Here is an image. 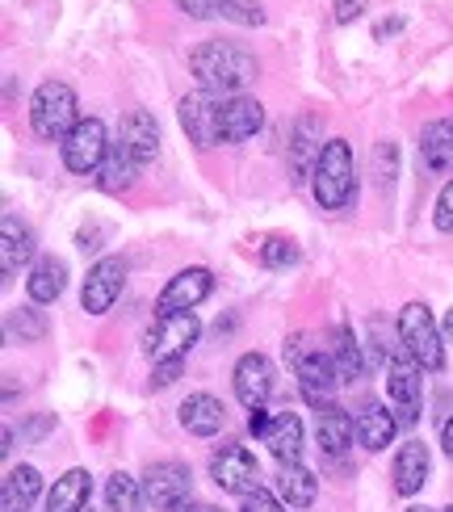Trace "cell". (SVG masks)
Masks as SVG:
<instances>
[{
    "label": "cell",
    "mask_w": 453,
    "mask_h": 512,
    "mask_svg": "<svg viewBox=\"0 0 453 512\" xmlns=\"http://www.w3.org/2000/svg\"><path fill=\"white\" fill-rule=\"evenodd\" d=\"M189 68H193V76H198V84L206 93H214V97H240L248 84L256 80V72H261V63H256V55L248 47H240V42L210 38V42H202V47L189 55Z\"/></svg>",
    "instance_id": "6da1fadb"
},
{
    "label": "cell",
    "mask_w": 453,
    "mask_h": 512,
    "mask_svg": "<svg viewBox=\"0 0 453 512\" xmlns=\"http://www.w3.org/2000/svg\"><path fill=\"white\" fill-rule=\"evenodd\" d=\"M311 194L323 210H344L357 194V168H353V147L344 139H328L323 156L315 164Z\"/></svg>",
    "instance_id": "7a4b0ae2"
},
{
    "label": "cell",
    "mask_w": 453,
    "mask_h": 512,
    "mask_svg": "<svg viewBox=\"0 0 453 512\" xmlns=\"http://www.w3.org/2000/svg\"><path fill=\"white\" fill-rule=\"evenodd\" d=\"M76 110H80V105H76L72 84L42 80L34 89V97H30V126H34V135L47 139V143H63L76 131V122H80Z\"/></svg>",
    "instance_id": "3957f363"
},
{
    "label": "cell",
    "mask_w": 453,
    "mask_h": 512,
    "mask_svg": "<svg viewBox=\"0 0 453 512\" xmlns=\"http://www.w3.org/2000/svg\"><path fill=\"white\" fill-rule=\"evenodd\" d=\"M286 357L294 361V378H298V391L302 399L311 403V408H328L332 395L340 391V370H336V357L323 353V349H307L302 345V336L294 345H286Z\"/></svg>",
    "instance_id": "277c9868"
},
{
    "label": "cell",
    "mask_w": 453,
    "mask_h": 512,
    "mask_svg": "<svg viewBox=\"0 0 453 512\" xmlns=\"http://www.w3.org/2000/svg\"><path fill=\"white\" fill-rule=\"evenodd\" d=\"M399 345L420 361V370H441L445 366V332L424 303H407L399 311Z\"/></svg>",
    "instance_id": "5b68a950"
},
{
    "label": "cell",
    "mask_w": 453,
    "mask_h": 512,
    "mask_svg": "<svg viewBox=\"0 0 453 512\" xmlns=\"http://www.w3.org/2000/svg\"><path fill=\"white\" fill-rule=\"evenodd\" d=\"M202 336V324L193 311H177V315H156V324L147 328L143 336V349L151 361H172V357H185Z\"/></svg>",
    "instance_id": "8992f818"
},
{
    "label": "cell",
    "mask_w": 453,
    "mask_h": 512,
    "mask_svg": "<svg viewBox=\"0 0 453 512\" xmlns=\"http://www.w3.org/2000/svg\"><path fill=\"white\" fill-rule=\"evenodd\" d=\"M382 370H386V395L395 403L399 424H416L420 420V361L399 345Z\"/></svg>",
    "instance_id": "52a82bcc"
},
{
    "label": "cell",
    "mask_w": 453,
    "mask_h": 512,
    "mask_svg": "<svg viewBox=\"0 0 453 512\" xmlns=\"http://www.w3.org/2000/svg\"><path fill=\"white\" fill-rule=\"evenodd\" d=\"M210 479L219 483L227 496H252V492H261V466H256L252 450H244V445H223V450H214Z\"/></svg>",
    "instance_id": "ba28073f"
},
{
    "label": "cell",
    "mask_w": 453,
    "mask_h": 512,
    "mask_svg": "<svg viewBox=\"0 0 453 512\" xmlns=\"http://www.w3.org/2000/svg\"><path fill=\"white\" fill-rule=\"evenodd\" d=\"M63 152V164L72 168V173H97V168L105 164V156H110V139H105V122L101 118H80L76 131L59 143Z\"/></svg>",
    "instance_id": "9c48e42d"
},
{
    "label": "cell",
    "mask_w": 453,
    "mask_h": 512,
    "mask_svg": "<svg viewBox=\"0 0 453 512\" xmlns=\"http://www.w3.org/2000/svg\"><path fill=\"white\" fill-rule=\"evenodd\" d=\"M193 492V475L185 462H151L143 475V496L156 504V512H177L185 508Z\"/></svg>",
    "instance_id": "30bf717a"
},
{
    "label": "cell",
    "mask_w": 453,
    "mask_h": 512,
    "mask_svg": "<svg viewBox=\"0 0 453 512\" xmlns=\"http://www.w3.org/2000/svg\"><path fill=\"white\" fill-rule=\"evenodd\" d=\"M122 286H126V261L122 256H101V261L89 269V277H84L80 307L89 315H105L122 298Z\"/></svg>",
    "instance_id": "8fae6325"
},
{
    "label": "cell",
    "mask_w": 453,
    "mask_h": 512,
    "mask_svg": "<svg viewBox=\"0 0 453 512\" xmlns=\"http://www.w3.org/2000/svg\"><path fill=\"white\" fill-rule=\"evenodd\" d=\"M219 110H223V97H214V93H206V89L181 97V105H177L181 131H185L193 143H198V147L223 143V135H219Z\"/></svg>",
    "instance_id": "7c38bea8"
},
{
    "label": "cell",
    "mask_w": 453,
    "mask_h": 512,
    "mask_svg": "<svg viewBox=\"0 0 453 512\" xmlns=\"http://www.w3.org/2000/svg\"><path fill=\"white\" fill-rule=\"evenodd\" d=\"M323 122L315 114H302L294 122V135H290V181L294 185H307L315 177V164L323 156Z\"/></svg>",
    "instance_id": "4fadbf2b"
},
{
    "label": "cell",
    "mask_w": 453,
    "mask_h": 512,
    "mask_svg": "<svg viewBox=\"0 0 453 512\" xmlns=\"http://www.w3.org/2000/svg\"><path fill=\"white\" fill-rule=\"evenodd\" d=\"M210 290H214V273L210 269H202V265H193V269H181L172 282L160 290V298H156V311L160 315H177V311H193L202 303V298H210Z\"/></svg>",
    "instance_id": "5bb4252c"
},
{
    "label": "cell",
    "mask_w": 453,
    "mask_h": 512,
    "mask_svg": "<svg viewBox=\"0 0 453 512\" xmlns=\"http://www.w3.org/2000/svg\"><path fill=\"white\" fill-rule=\"evenodd\" d=\"M235 399L244 403V408H265V399L273 395V366L265 353H244L240 361H235Z\"/></svg>",
    "instance_id": "9a60e30c"
},
{
    "label": "cell",
    "mask_w": 453,
    "mask_h": 512,
    "mask_svg": "<svg viewBox=\"0 0 453 512\" xmlns=\"http://www.w3.org/2000/svg\"><path fill=\"white\" fill-rule=\"evenodd\" d=\"M265 126V105L256 97H223V110H219V135L223 143H244Z\"/></svg>",
    "instance_id": "2e32d148"
},
{
    "label": "cell",
    "mask_w": 453,
    "mask_h": 512,
    "mask_svg": "<svg viewBox=\"0 0 453 512\" xmlns=\"http://www.w3.org/2000/svg\"><path fill=\"white\" fill-rule=\"evenodd\" d=\"M399 433V416H391V408L386 403H365V408L357 412V441H361V450H386V445L395 441Z\"/></svg>",
    "instance_id": "e0dca14e"
},
{
    "label": "cell",
    "mask_w": 453,
    "mask_h": 512,
    "mask_svg": "<svg viewBox=\"0 0 453 512\" xmlns=\"http://www.w3.org/2000/svg\"><path fill=\"white\" fill-rule=\"evenodd\" d=\"M315 437H319L323 454H344L357 441V420L344 408H336V403H328V408H319V416H315Z\"/></svg>",
    "instance_id": "ac0fdd59"
},
{
    "label": "cell",
    "mask_w": 453,
    "mask_h": 512,
    "mask_svg": "<svg viewBox=\"0 0 453 512\" xmlns=\"http://www.w3.org/2000/svg\"><path fill=\"white\" fill-rule=\"evenodd\" d=\"M139 168L143 164L135 160V152L118 139V143H110V156H105V164L97 168V189H105V194H126V189L135 185Z\"/></svg>",
    "instance_id": "d6986e66"
},
{
    "label": "cell",
    "mask_w": 453,
    "mask_h": 512,
    "mask_svg": "<svg viewBox=\"0 0 453 512\" xmlns=\"http://www.w3.org/2000/svg\"><path fill=\"white\" fill-rule=\"evenodd\" d=\"M118 139L131 147L139 164H151V160H156V152H160V126H156V118H151L147 110L126 114L122 126H118Z\"/></svg>",
    "instance_id": "ffe728a7"
},
{
    "label": "cell",
    "mask_w": 453,
    "mask_h": 512,
    "mask_svg": "<svg viewBox=\"0 0 453 512\" xmlns=\"http://www.w3.org/2000/svg\"><path fill=\"white\" fill-rule=\"evenodd\" d=\"M30 256H34V231L17 215H5V223H0V269H5V277H13Z\"/></svg>",
    "instance_id": "44dd1931"
},
{
    "label": "cell",
    "mask_w": 453,
    "mask_h": 512,
    "mask_svg": "<svg viewBox=\"0 0 453 512\" xmlns=\"http://www.w3.org/2000/svg\"><path fill=\"white\" fill-rule=\"evenodd\" d=\"M428 445L424 441H407L403 450L395 454V492L399 496H416L424 479H428Z\"/></svg>",
    "instance_id": "7402d4cb"
},
{
    "label": "cell",
    "mask_w": 453,
    "mask_h": 512,
    "mask_svg": "<svg viewBox=\"0 0 453 512\" xmlns=\"http://www.w3.org/2000/svg\"><path fill=\"white\" fill-rule=\"evenodd\" d=\"M181 424L193 437H214L227 424V408L214 395H189L181 403Z\"/></svg>",
    "instance_id": "603a6c76"
},
{
    "label": "cell",
    "mask_w": 453,
    "mask_h": 512,
    "mask_svg": "<svg viewBox=\"0 0 453 512\" xmlns=\"http://www.w3.org/2000/svg\"><path fill=\"white\" fill-rule=\"evenodd\" d=\"M420 160L428 173H453V122H428L420 135Z\"/></svg>",
    "instance_id": "cb8c5ba5"
},
{
    "label": "cell",
    "mask_w": 453,
    "mask_h": 512,
    "mask_svg": "<svg viewBox=\"0 0 453 512\" xmlns=\"http://www.w3.org/2000/svg\"><path fill=\"white\" fill-rule=\"evenodd\" d=\"M89 496H93V479H89V471L76 466V471L55 479V487L47 492V512H84Z\"/></svg>",
    "instance_id": "d4e9b609"
},
{
    "label": "cell",
    "mask_w": 453,
    "mask_h": 512,
    "mask_svg": "<svg viewBox=\"0 0 453 512\" xmlns=\"http://www.w3.org/2000/svg\"><path fill=\"white\" fill-rule=\"evenodd\" d=\"M277 492H282V500L290 508H311L319 496V479L302 462H282V471H277Z\"/></svg>",
    "instance_id": "484cf974"
},
{
    "label": "cell",
    "mask_w": 453,
    "mask_h": 512,
    "mask_svg": "<svg viewBox=\"0 0 453 512\" xmlns=\"http://www.w3.org/2000/svg\"><path fill=\"white\" fill-rule=\"evenodd\" d=\"M63 286H68V265H63L59 256H42L26 277V290H30L34 303H55L63 294Z\"/></svg>",
    "instance_id": "4316f807"
},
{
    "label": "cell",
    "mask_w": 453,
    "mask_h": 512,
    "mask_svg": "<svg viewBox=\"0 0 453 512\" xmlns=\"http://www.w3.org/2000/svg\"><path fill=\"white\" fill-rule=\"evenodd\" d=\"M265 445L273 450L277 462H298V458H302V420H298L294 412L273 416L269 433H265Z\"/></svg>",
    "instance_id": "83f0119b"
},
{
    "label": "cell",
    "mask_w": 453,
    "mask_h": 512,
    "mask_svg": "<svg viewBox=\"0 0 453 512\" xmlns=\"http://www.w3.org/2000/svg\"><path fill=\"white\" fill-rule=\"evenodd\" d=\"M5 332H9V340L34 345V340L47 336V315H42L38 307H13V311L5 315Z\"/></svg>",
    "instance_id": "f1b7e54d"
},
{
    "label": "cell",
    "mask_w": 453,
    "mask_h": 512,
    "mask_svg": "<svg viewBox=\"0 0 453 512\" xmlns=\"http://www.w3.org/2000/svg\"><path fill=\"white\" fill-rule=\"evenodd\" d=\"M105 500H110V512H143V483L118 471L105 479Z\"/></svg>",
    "instance_id": "f546056e"
},
{
    "label": "cell",
    "mask_w": 453,
    "mask_h": 512,
    "mask_svg": "<svg viewBox=\"0 0 453 512\" xmlns=\"http://www.w3.org/2000/svg\"><path fill=\"white\" fill-rule=\"evenodd\" d=\"M332 357H336V370H340L344 382H357V378L365 374L361 345H357V336H353L349 328H340V332H336V349H332Z\"/></svg>",
    "instance_id": "4dcf8cb0"
},
{
    "label": "cell",
    "mask_w": 453,
    "mask_h": 512,
    "mask_svg": "<svg viewBox=\"0 0 453 512\" xmlns=\"http://www.w3.org/2000/svg\"><path fill=\"white\" fill-rule=\"evenodd\" d=\"M5 492H13L17 500H34L42 492V475L34 471V466H13V471L5 475Z\"/></svg>",
    "instance_id": "1f68e13d"
},
{
    "label": "cell",
    "mask_w": 453,
    "mask_h": 512,
    "mask_svg": "<svg viewBox=\"0 0 453 512\" xmlns=\"http://www.w3.org/2000/svg\"><path fill=\"white\" fill-rule=\"evenodd\" d=\"M261 261H265L269 269H290V265L298 261V244L286 240V236H269V240L261 244Z\"/></svg>",
    "instance_id": "d6a6232c"
},
{
    "label": "cell",
    "mask_w": 453,
    "mask_h": 512,
    "mask_svg": "<svg viewBox=\"0 0 453 512\" xmlns=\"http://www.w3.org/2000/svg\"><path fill=\"white\" fill-rule=\"evenodd\" d=\"M219 17L235 21V26H261V21H265V13H261V5H256V0H223Z\"/></svg>",
    "instance_id": "836d02e7"
},
{
    "label": "cell",
    "mask_w": 453,
    "mask_h": 512,
    "mask_svg": "<svg viewBox=\"0 0 453 512\" xmlns=\"http://www.w3.org/2000/svg\"><path fill=\"white\" fill-rule=\"evenodd\" d=\"M433 223H437V231H445V236H453V177L445 181V189H441V198H437V210H433Z\"/></svg>",
    "instance_id": "e575fe53"
},
{
    "label": "cell",
    "mask_w": 453,
    "mask_h": 512,
    "mask_svg": "<svg viewBox=\"0 0 453 512\" xmlns=\"http://www.w3.org/2000/svg\"><path fill=\"white\" fill-rule=\"evenodd\" d=\"M181 370H185V357L156 361V370H151V387H172V382L181 378Z\"/></svg>",
    "instance_id": "d590c367"
},
{
    "label": "cell",
    "mask_w": 453,
    "mask_h": 512,
    "mask_svg": "<svg viewBox=\"0 0 453 512\" xmlns=\"http://www.w3.org/2000/svg\"><path fill=\"white\" fill-rule=\"evenodd\" d=\"M240 512H286V508H282V500H277L273 492H265V487H261V492L244 496V508Z\"/></svg>",
    "instance_id": "8d00e7d4"
},
{
    "label": "cell",
    "mask_w": 453,
    "mask_h": 512,
    "mask_svg": "<svg viewBox=\"0 0 453 512\" xmlns=\"http://www.w3.org/2000/svg\"><path fill=\"white\" fill-rule=\"evenodd\" d=\"M365 9H370V0H332V17L340 21V26H349V21H357Z\"/></svg>",
    "instance_id": "74e56055"
},
{
    "label": "cell",
    "mask_w": 453,
    "mask_h": 512,
    "mask_svg": "<svg viewBox=\"0 0 453 512\" xmlns=\"http://www.w3.org/2000/svg\"><path fill=\"white\" fill-rule=\"evenodd\" d=\"M177 9H185L189 17H219L223 0H177Z\"/></svg>",
    "instance_id": "f35d334b"
},
{
    "label": "cell",
    "mask_w": 453,
    "mask_h": 512,
    "mask_svg": "<svg viewBox=\"0 0 453 512\" xmlns=\"http://www.w3.org/2000/svg\"><path fill=\"white\" fill-rule=\"evenodd\" d=\"M269 424H273V420H269V412H265V408H252V416H248V429H252L256 437H265V433H269Z\"/></svg>",
    "instance_id": "ab89813d"
},
{
    "label": "cell",
    "mask_w": 453,
    "mask_h": 512,
    "mask_svg": "<svg viewBox=\"0 0 453 512\" xmlns=\"http://www.w3.org/2000/svg\"><path fill=\"white\" fill-rule=\"evenodd\" d=\"M0 512H30V504L17 500L13 492H5V487H0Z\"/></svg>",
    "instance_id": "60d3db41"
},
{
    "label": "cell",
    "mask_w": 453,
    "mask_h": 512,
    "mask_svg": "<svg viewBox=\"0 0 453 512\" xmlns=\"http://www.w3.org/2000/svg\"><path fill=\"white\" fill-rule=\"evenodd\" d=\"M441 445H445V454L453 458V416L445 420V429H441Z\"/></svg>",
    "instance_id": "b9f144b4"
},
{
    "label": "cell",
    "mask_w": 453,
    "mask_h": 512,
    "mask_svg": "<svg viewBox=\"0 0 453 512\" xmlns=\"http://www.w3.org/2000/svg\"><path fill=\"white\" fill-rule=\"evenodd\" d=\"M441 332H445V340H453V311L441 319Z\"/></svg>",
    "instance_id": "7bdbcfd3"
},
{
    "label": "cell",
    "mask_w": 453,
    "mask_h": 512,
    "mask_svg": "<svg viewBox=\"0 0 453 512\" xmlns=\"http://www.w3.org/2000/svg\"><path fill=\"white\" fill-rule=\"evenodd\" d=\"M177 512H219V508H210V504H198V508H189V504H185V508H177Z\"/></svg>",
    "instance_id": "ee69618b"
},
{
    "label": "cell",
    "mask_w": 453,
    "mask_h": 512,
    "mask_svg": "<svg viewBox=\"0 0 453 512\" xmlns=\"http://www.w3.org/2000/svg\"><path fill=\"white\" fill-rule=\"evenodd\" d=\"M407 512H433V508H424V504H412V508H407Z\"/></svg>",
    "instance_id": "f6af8a7d"
},
{
    "label": "cell",
    "mask_w": 453,
    "mask_h": 512,
    "mask_svg": "<svg viewBox=\"0 0 453 512\" xmlns=\"http://www.w3.org/2000/svg\"><path fill=\"white\" fill-rule=\"evenodd\" d=\"M445 512H453V504H449V508H445Z\"/></svg>",
    "instance_id": "bcb514c9"
}]
</instances>
